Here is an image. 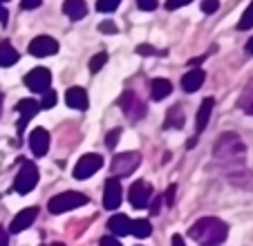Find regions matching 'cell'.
<instances>
[{"label":"cell","instance_id":"obj_1","mask_svg":"<svg viewBox=\"0 0 253 246\" xmlns=\"http://www.w3.org/2000/svg\"><path fill=\"white\" fill-rule=\"evenodd\" d=\"M213 159L217 161L222 168H229V170L244 168V161H247V146H244V141L240 139V134L222 132L213 146Z\"/></svg>","mask_w":253,"mask_h":246},{"label":"cell","instance_id":"obj_2","mask_svg":"<svg viewBox=\"0 0 253 246\" xmlns=\"http://www.w3.org/2000/svg\"><path fill=\"white\" fill-rule=\"evenodd\" d=\"M188 235L200 246H220L229 237V226L217 217H202L191 226Z\"/></svg>","mask_w":253,"mask_h":246},{"label":"cell","instance_id":"obj_3","mask_svg":"<svg viewBox=\"0 0 253 246\" xmlns=\"http://www.w3.org/2000/svg\"><path fill=\"white\" fill-rule=\"evenodd\" d=\"M90 199L85 197L83 193H77V190H67V193H61L56 197H52L47 202V210L52 215H61L67 213V210H74V208H81Z\"/></svg>","mask_w":253,"mask_h":246},{"label":"cell","instance_id":"obj_4","mask_svg":"<svg viewBox=\"0 0 253 246\" xmlns=\"http://www.w3.org/2000/svg\"><path fill=\"white\" fill-rule=\"evenodd\" d=\"M39 184V168L34 161H23L18 175H16V181H14V190L18 195H27L32 193Z\"/></svg>","mask_w":253,"mask_h":246},{"label":"cell","instance_id":"obj_5","mask_svg":"<svg viewBox=\"0 0 253 246\" xmlns=\"http://www.w3.org/2000/svg\"><path fill=\"white\" fill-rule=\"evenodd\" d=\"M139 164H141V155L139 152H121V155H117L115 159H112L110 164V170L112 175L119 179V177H128L132 175L134 170L139 168Z\"/></svg>","mask_w":253,"mask_h":246},{"label":"cell","instance_id":"obj_6","mask_svg":"<svg viewBox=\"0 0 253 246\" xmlns=\"http://www.w3.org/2000/svg\"><path fill=\"white\" fill-rule=\"evenodd\" d=\"M119 108L130 121H141V119L146 117V103H143L132 90H126L124 94H121Z\"/></svg>","mask_w":253,"mask_h":246},{"label":"cell","instance_id":"obj_7","mask_svg":"<svg viewBox=\"0 0 253 246\" xmlns=\"http://www.w3.org/2000/svg\"><path fill=\"white\" fill-rule=\"evenodd\" d=\"M128 199H130V204H132V208H146L150 204V199H153V186L141 179L134 181L128 190Z\"/></svg>","mask_w":253,"mask_h":246},{"label":"cell","instance_id":"obj_8","mask_svg":"<svg viewBox=\"0 0 253 246\" xmlns=\"http://www.w3.org/2000/svg\"><path fill=\"white\" fill-rule=\"evenodd\" d=\"M101 168H103V157L101 155H83L74 166V179H87Z\"/></svg>","mask_w":253,"mask_h":246},{"label":"cell","instance_id":"obj_9","mask_svg":"<svg viewBox=\"0 0 253 246\" xmlns=\"http://www.w3.org/2000/svg\"><path fill=\"white\" fill-rule=\"evenodd\" d=\"M25 85L32 92L43 94V92L49 90V85H52V74H49L47 67H34V70L25 76Z\"/></svg>","mask_w":253,"mask_h":246},{"label":"cell","instance_id":"obj_10","mask_svg":"<svg viewBox=\"0 0 253 246\" xmlns=\"http://www.w3.org/2000/svg\"><path fill=\"white\" fill-rule=\"evenodd\" d=\"M121 199H124V190H121V181L117 177H110L105 181L103 188V208L105 210H117L121 206Z\"/></svg>","mask_w":253,"mask_h":246},{"label":"cell","instance_id":"obj_11","mask_svg":"<svg viewBox=\"0 0 253 246\" xmlns=\"http://www.w3.org/2000/svg\"><path fill=\"white\" fill-rule=\"evenodd\" d=\"M56 52H58V43H56V38H52V36H36L32 43H29V54H32V56L45 58Z\"/></svg>","mask_w":253,"mask_h":246},{"label":"cell","instance_id":"obj_12","mask_svg":"<svg viewBox=\"0 0 253 246\" xmlns=\"http://www.w3.org/2000/svg\"><path fill=\"white\" fill-rule=\"evenodd\" d=\"M36 215H39V208L36 206H29V208L20 210L9 224V233H23L36 222Z\"/></svg>","mask_w":253,"mask_h":246},{"label":"cell","instance_id":"obj_13","mask_svg":"<svg viewBox=\"0 0 253 246\" xmlns=\"http://www.w3.org/2000/svg\"><path fill=\"white\" fill-rule=\"evenodd\" d=\"M29 148L36 157H45L49 150V132L45 128H36L29 134Z\"/></svg>","mask_w":253,"mask_h":246},{"label":"cell","instance_id":"obj_14","mask_svg":"<svg viewBox=\"0 0 253 246\" xmlns=\"http://www.w3.org/2000/svg\"><path fill=\"white\" fill-rule=\"evenodd\" d=\"M213 105H215L213 96H206V99L200 103V110H197V114H195V130L197 132H204L206 130V125H209V121H211V114H213Z\"/></svg>","mask_w":253,"mask_h":246},{"label":"cell","instance_id":"obj_15","mask_svg":"<svg viewBox=\"0 0 253 246\" xmlns=\"http://www.w3.org/2000/svg\"><path fill=\"white\" fill-rule=\"evenodd\" d=\"M229 184L242 190H253V170H247V168L229 170Z\"/></svg>","mask_w":253,"mask_h":246},{"label":"cell","instance_id":"obj_16","mask_svg":"<svg viewBox=\"0 0 253 246\" xmlns=\"http://www.w3.org/2000/svg\"><path fill=\"white\" fill-rule=\"evenodd\" d=\"M65 103L70 105L72 110H87V92L83 90V87H79V85H74V87H70L67 90V94H65Z\"/></svg>","mask_w":253,"mask_h":246},{"label":"cell","instance_id":"obj_17","mask_svg":"<svg viewBox=\"0 0 253 246\" xmlns=\"http://www.w3.org/2000/svg\"><path fill=\"white\" fill-rule=\"evenodd\" d=\"M204 79H206V74H204V70H188L186 74L182 76V87L191 94V92H197L202 87V83H204Z\"/></svg>","mask_w":253,"mask_h":246},{"label":"cell","instance_id":"obj_18","mask_svg":"<svg viewBox=\"0 0 253 246\" xmlns=\"http://www.w3.org/2000/svg\"><path fill=\"white\" fill-rule=\"evenodd\" d=\"M63 11H65L72 20H81L87 16V2L85 0H65V2H63Z\"/></svg>","mask_w":253,"mask_h":246},{"label":"cell","instance_id":"obj_19","mask_svg":"<svg viewBox=\"0 0 253 246\" xmlns=\"http://www.w3.org/2000/svg\"><path fill=\"white\" fill-rule=\"evenodd\" d=\"M108 231L112 233V235L117 237H124L130 233V219L126 217L124 213H117L110 217V222H108Z\"/></svg>","mask_w":253,"mask_h":246},{"label":"cell","instance_id":"obj_20","mask_svg":"<svg viewBox=\"0 0 253 246\" xmlns=\"http://www.w3.org/2000/svg\"><path fill=\"white\" fill-rule=\"evenodd\" d=\"M170 92H172V83L168 79H155L153 85H150L153 101H164L166 96H170Z\"/></svg>","mask_w":253,"mask_h":246},{"label":"cell","instance_id":"obj_21","mask_svg":"<svg viewBox=\"0 0 253 246\" xmlns=\"http://www.w3.org/2000/svg\"><path fill=\"white\" fill-rule=\"evenodd\" d=\"M18 63V52L14 49V45L9 41L0 43V67H11Z\"/></svg>","mask_w":253,"mask_h":246},{"label":"cell","instance_id":"obj_22","mask_svg":"<svg viewBox=\"0 0 253 246\" xmlns=\"http://www.w3.org/2000/svg\"><path fill=\"white\" fill-rule=\"evenodd\" d=\"M164 128H172V130L184 128V112H182V105H172V108L168 110Z\"/></svg>","mask_w":253,"mask_h":246},{"label":"cell","instance_id":"obj_23","mask_svg":"<svg viewBox=\"0 0 253 246\" xmlns=\"http://www.w3.org/2000/svg\"><path fill=\"white\" fill-rule=\"evenodd\" d=\"M240 110H242L244 114H249V117H253V79L247 83V87L242 90V94H240V101H238Z\"/></svg>","mask_w":253,"mask_h":246},{"label":"cell","instance_id":"obj_24","mask_svg":"<svg viewBox=\"0 0 253 246\" xmlns=\"http://www.w3.org/2000/svg\"><path fill=\"white\" fill-rule=\"evenodd\" d=\"M130 233L139 240H146V237L153 235V224L148 219H134V222H130Z\"/></svg>","mask_w":253,"mask_h":246},{"label":"cell","instance_id":"obj_25","mask_svg":"<svg viewBox=\"0 0 253 246\" xmlns=\"http://www.w3.org/2000/svg\"><path fill=\"white\" fill-rule=\"evenodd\" d=\"M16 110H18L20 119L29 121L32 117H36V114H39V103H36L34 99H20L18 105H16Z\"/></svg>","mask_w":253,"mask_h":246},{"label":"cell","instance_id":"obj_26","mask_svg":"<svg viewBox=\"0 0 253 246\" xmlns=\"http://www.w3.org/2000/svg\"><path fill=\"white\" fill-rule=\"evenodd\" d=\"M238 29H242V32H247V29H253V0H251V2H249L247 11H244V14H242V18H240Z\"/></svg>","mask_w":253,"mask_h":246},{"label":"cell","instance_id":"obj_27","mask_svg":"<svg viewBox=\"0 0 253 246\" xmlns=\"http://www.w3.org/2000/svg\"><path fill=\"white\" fill-rule=\"evenodd\" d=\"M105 63H108V54H105V52L94 54V56L90 58V72H92V74H96L99 70H103Z\"/></svg>","mask_w":253,"mask_h":246},{"label":"cell","instance_id":"obj_28","mask_svg":"<svg viewBox=\"0 0 253 246\" xmlns=\"http://www.w3.org/2000/svg\"><path fill=\"white\" fill-rule=\"evenodd\" d=\"M121 0H96V11H101V14H110V11H115L117 7H119Z\"/></svg>","mask_w":253,"mask_h":246},{"label":"cell","instance_id":"obj_29","mask_svg":"<svg viewBox=\"0 0 253 246\" xmlns=\"http://www.w3.org/2000/svg\"><path fill=\"white\" fill-rule=\"evenodd\" d=\"M56 101H58L56 92H54V90H45L43 92V99H41V108L49 110V108H54V105H56Z\"/></svg>","mask_w":253,"mask_h":246},{"label":"cell","instance_id":"obj_30","mask_svg":"<svg viewBox=\"0 0 253 246\" xmlns=\"http://www.w3.org/2000/svg\"><path fill=\"white\" fill-rule=\"evenodd\" d=\"M137 54H141V56H166L168 52H166V49H164V52H162V49H155L153 45H139Z\"/></svg>","mask_w":253,"mask_h":246},{"label":"cell","instance_id":"obj_31","mask_svg":"<svg viewBox=\"0 0 253 246\" xmlns=\"http://www.w3.org/2000/svg\"><path fill=\"white\" fill-rule=\"evenodd\" d=\"M119 137H121V128H115L112 132H108V137H105V146L112 150V148L119 143Z\"/></svg>","mask_w":253,"mask_h":246},{"label":"cell","instance_id":"obj_32","mask_svg":"<svg viewBox=\"0 0 253 246\" xmlns=\"http://www.w3.org/2000/svg\"><path fill=\"white\" fill-rule=\"evenodd\" d=\"M220 7V0H202V11L204 14H215Z\"/></svg>","mask_w":253,"mask_h":246},{"label":"cell","instance_id":"obj_33","mask_svg":"<svg viewBox=\"0 0 253 246\" xmlns=\"http://www.w3.org/2000/svg\"><path fill=\"white\" fill-rule=\"evenodd\" d=\"M159 5V0H137V7L141 11H155Z\"/></svg>","mask_w":253,"mask_h":246},{"label":"cell","instance_id":"obj_34","mask_svg":"<svg viewBox=\"0 0 253 246\" xmlns=\"http://www.w3.org/2000/svg\"><path fill=\"white\" fill-rule=\"evenodd\" d=\"M175 193H177V186L170 184V186L166 188V195H162V197H164V204H166V206H172V204H175Z\"/></svg>","mask_w":253,"mask_h":246},{"label":"cell","instance_id":"obj_35","mask_svg":"<svg viewBox=\"0 0 253 246\" xmlns=\"http://www.w3.org/2000/svg\"><path fill=\"white\" fill-rule=\"evenodd\" d=\"M99 32H101V34H108V36H112V34H117V25L112 23V20H103V23L99 25Z\"/></svg>","mask_w":253,"mask_h":246},{"label":"cell","instance_id":"obj_36","mask_svg":"<svg viewBox=\"0 0 253 246\" xmlns=\"http://www.w3.org/2000/svg\"><path fill=\"white\" fill-rule=\"evenodd\" d=\"M191 2H193V0H166V9L175 11V9H179V7L191 5Z\"/></svg>","mask_w":253,"mask_h":246},{"label":"cell","instance_id":"obj_37","mask_svg":"<svg viewBox=\"0 0 253 246\" xmlns=\"http://www.w3.org/2000/svg\"><path fill=\"white\" fill-rule=\"evenodd\" d=\"M99 246H121V242L115 235H105V237H101Z\"/></svg>","mask_w":253,"mask_h":246},{"label":"cell","instance_id":"obj_38","mask_svg":"<svg viewBox=\"0 0 253 246\" xmlns=\"http://www.w3.org/2000/svg\"><path fill=\"white\" fill-rule=\"evenodd\" d=\"M162 202H164L162 195H157L155 199H150L148 206H150V210H153V215H159V208H162Z\"/></svg>","mask_w":253,"mask_h":246},{"label":"cell","instance_id":"obj_39","mask_svg":"<svg viewBox=\"0 0 253 246\" xmlns=\"http://www.w3.org/2000/svg\"><path fill=\"white\" fill-rule=\"evenodd\" d=\"M41 2H43V0H23V2H20V5H23V9H36V7H41Z\"/></svg>","mask_w":253,"mask_h":246},{"label":"cell","instance_id":"obj_40","mask_svg":"<svg viewBox=\"0 0 253 246\" xmlns=\"http://www.w3.org/2000/svg\"><path fill=\"white\" fill-rule=\"evenodd\" d=\"M7 16H9V14H7V9L0 5V23H2V25H7Z\"/></svg>","mask_w":253,"mask_h":246},{"label":"cell","instance_id":"obj_41","mask_svg":"<svg viewBox=\"0 0 253 246\" xmlns=\"http://www.w3.org/2000/svg\"><path fill=\"white\" fill-rule=\"evenodd\" d=\"M0 246H7V231L0 226Z\"/></svg>","mask_w":253,"mask_h":246},{"label":"cell","instance_id":"obj_42","mask_svg":"<svg viewBox=\"0 0 253 246\" xmlns=\"http://www.w3.org/2000/svg\"><path fill=\"white\" fill-rule=\"evenodd\" d=\"M172 246H186L182 240V235H172Z\"/></svg>","mask_w":253,"mask_h":246},{"label":"cell","instance_id":"obj_43","mask_svg":"<svg viewBox=\"0 0 253 246\" xmlns=\"http://www.w3.org/2000/svg\"><path fill=\"white\" fill-rule=\"evenodd\" d=\"M244 49H247L249 54H253V36H251V38H249V41H247V45H244Z\"/></svg>","mask_w":253,"mask_h":246},{"label":"cell","instance_id":"obj_44","mask_svg":"<svg viewBox=\"0 0 253 246\" xmlns=\"http://www.w3.org/2000/svg\"><path fill=\"white\" fill-rule=\"evenodd\" d=\"M2 2H9V0H0V5H2Z\"/></svg>","mask_w":253,"mask_h":246},{"label":"cell","instance_id":"obj_45","mask_svg":"<svg viewBox=\"0 0 253 246\" xmlns=\"http://www.w3.org/2000/svg\"><path fill=\"white\" fill-rule=\"evenodd\" d=\"M0 105H2V94H0Z\"/></svg>","mask_w":253,"mask_h":246},{"label":"cell","instance_id":"obj_46","mask_svg":"<svg viewBox=\"0 0 253 246\" xmlns=\"http://www.w3.org/2000/svg\"><path fill=\"white\" fill-rule=\"evenodd\" d=\"M54 246H65V244H54Z\"/></svg>","mask_w":253,"mask_h":246}]
</instances>
